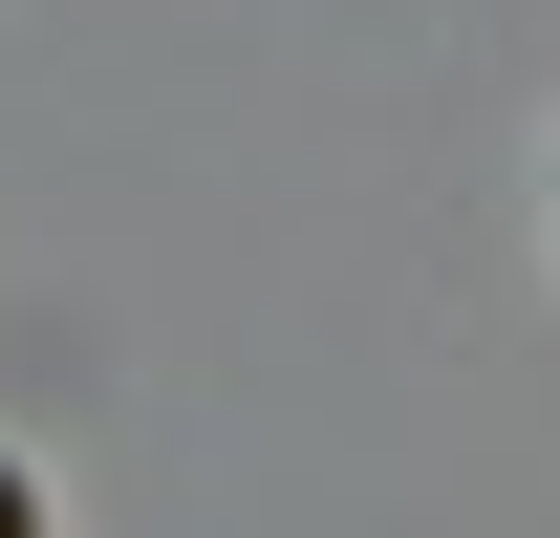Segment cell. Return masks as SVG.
Masks as SVG:
<instances>
[{
	"mask_svg": "<svg viewBox=\"0 0 560 538\" xmlns=\"http://www.w3.org/2000/svg\"><path fill=\"white\" fill-rule=\"evenodd\" d=\"M0 538H44V495H22V473H0Z\"/></svg>",
	"mask_w": 560,
	"mask_h": 538,
	"instance_id": "1",
	"label": "cell"
}]
</instances>
